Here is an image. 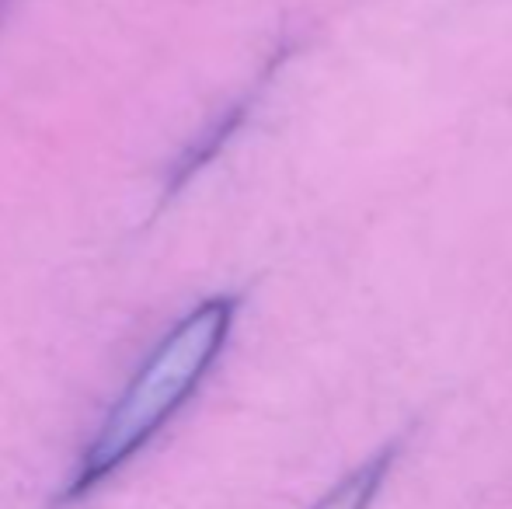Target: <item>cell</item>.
Returning a JSON list of instances; mask_svg holds the SVG:
<instances>
[{"label":"cell","instance_id":"7a4b0ae2","mask_svg":"<svg viewBox=\"0 0 512 509\" xmlns=\"http://www.w3.org/2000/svg\"><path fill=\"white\" fill-rule=\"evenodd\" d=\"M394 454H398V447H384L380 454H373L370 461L349 471L328 496H321L310 509H370L373 499L384 489L387 475H391Z\"/></svg>","mask_w":512,"mask_h":509},{"label":"cell","instance_id":"6da1fadb","mask_svg":"<svg viewBox=\"0 0 512 509\" xmlns=\"http://www.w3.org/2000/svg\"><path fill=\"white\" fill-rule=\"evenodd\" d=\"M230 325H234V300L213 297L185 314L157 342V349L140 363L133 381L115 398L98 433L84 447L60 503H74L95 492L175 419L178 408L196 394L203 377L213 370L220 349L227 346Z\"/></svg>","mask_w":512,"mask_h":509}]
</instances>
